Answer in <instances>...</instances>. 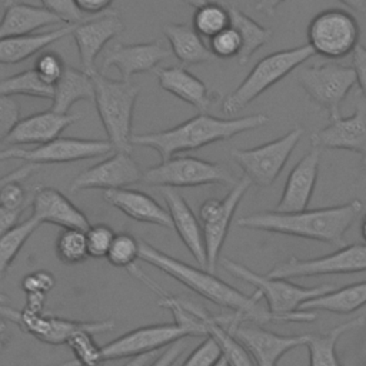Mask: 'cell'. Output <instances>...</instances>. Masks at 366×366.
<instances>
[{"instance_id": "6da1fadb", "label": "cell", "mask_w": 366, "mask_h": 366, "mask_svg": "<svg viewBox=\"0 0 366 366\" xmlns=\"http://www.w3.org/2000/svg\"><path fill=\"white\" fill-rule=\"evenodd\" d=\"M140 259L166 273L172 279L177 280L179 283L184 285L196 295L210 300L220 307L232 310L243 320L257 325L283 322L279 316L270 313L267 309H263L259 305L263 297L257 290H254L253 295H246L213 274V272L187 264L156 249L144 240L140 242Z\"/></svg>"}, {"instance_id": "7a4b0ae2", "label": "cell", "mask_w": 366, "mask_h": 366, "mask_svg": "<svg viewBox=\"0 0 366 366\" xmlns=\"http://www.w3.org/2000/svg\"><path fill=\"white\" fill-rule=\"evenodd\" d=\"M362 210L363 203L355 199L345 204L305 209L300 212H257L239 217L236 224L243 229L263 230L342 246L347 229Z\"/></svg>"}, {"instance_id": "3957f363", "label": "cell", "mask_w": 366, "mask_h": 366, "mask_svg": "<svg viewBox=\"0 0 366 366\" xmlns=\"http://www.w3.org/2000/svg\"><path fill=\"white\" fill-rule=\"evenodd\" d=\"M269 122L270 117L263 113L227 119L199 113L167 130L133 134L132 144L153 149L162 160H166L179 153L229 140L236 134L266 126Z\"/></svg>"}, {"instance_id": "277c9868", "label": "cell", "mask_w": 366, "mask_h": 366, "mask_svg": "<svg viewBox=\"0 0 366 366\" xmlns=\"http://www.w3.org/2000/svg\"><path fill=\"white\" fill-rule=\"evenodd\" d=\"M222 264L234 277L254 286L256 290L266 300L267 310L279 316L283 322H313L317 315L313 310H300L302 303L313 297L326 295L335 289V285L330 283L305 287L290 283L287 282V279H277L267 274H260L246 267L244 264L227 257L222 259Z\"/></svg>"}, {"instance_id": "5b68a950", "label": "cell", "mask_w": 366, "mask_h": 366, "mask_svg": "<svg viewBox=\"0 0 366 366\" xmlns=\"http://www.w3.org/2000/svg\"><path fill=\"white\" fill-rule=\"evenodd\" d=\"M90 77L94 86L96 109L107 140L114 150L130 152L133 112L140 87L129 80L109 79L100 71Z\"/></svg>"}, {"instance_id": "8992f818", "label": "cell", "mask_w": 366, "mask_h": 366, "mask_svg": "<svg viewBox=\"0 0 366 366\" xmlns=\"http://www.w3.org/2000/svg\"><path fill=\"white\" fill-rule=\"evenodd\" d=\"M315 54L309 44L285 49L260 59L244 80L222 102L224 114H236Z\"/></svg>"}, {"instance_id": "52a82bcc", "label": "cell", "mask_w": 366, "mask_h": 366, "mask_svg": "<svg viewBox=\"0 0 366 366\" xmlns=\"http://www.w3.org/2000/svg\"><path fill=\"white\" fill-rule=\"evenodd\" d=\"M236 179L232 170L216 162L193 156H173L143 172L142 183L157 187H194L206 184H230Z\"/></svg>"}, {"instance_id": "ba28073f", "label": "cell", "mask_w": 366, "mask_h": 366, "mask_svg": "<svg viewBox=\"0 0 366 366\" xmlns=\"http://www.w3.org/2000/svg\"><path fill=\"white\" fill-rule=\"evenodd\" d=\"M305 129L293 127L285 136L252 149H233L230 157L244 176L259 187H269L279 177L293 149L300 142Z\"/></svg>"}, {"instance_id": "9c48e42d", "label": "cell", "mask_w": 366, "mask_h": 366, "mask_svg": "<svg viewBox=\"0 0 366 366\" xmlns=\"http://www.w3.org/2000/svg\"><path fill=\"white\" fill-rule=\"evenodd\" d=\"M360 29L353 14L343 9H326L307 26V44L315 54L337 60L353 53Z\"/></svg>"}, {"instance_id": "30bf717a", "label": "cell", "mask_w": 366, "mask_h": 366, "mask_svg": "<svg viewBox=\"0 0 366 366\" xmlns=\"http://www.w3.org/2000/svg\"><path fill=\"white\" fill-rule=\"evenodd\" d=\"M297 81L316 104L322 106L330 120L340 117V104L356 84V73L352 66L339 63H322L302 67Z\"/></svg>"}, {"instance_id": "8fae6325", "label": "cell", "mask_w": 366, "mask_h": 366, "mask_svg": "<svg viewBox=\"0 0 366 366\" xmlns=\"http://www.w3.org/2000/svg\"><path fill=\"white\" fill-rule=\"evenodd\" d=\"M216 320L234 335L252 355L256 366H276L277 362L295 347L305 346L306 335H279L260 325L243 320L236 313L217 315Z\"/></svg>"}, {"instance_id": "7c38bea8", "label": "cell", "mask_w": 366, "mask_h": 366, "mask_svg": "<svg viewBox=\"0 0 366 366\" xmlns=\"http://www.w3.org/2000/svg\"><path fill=\"white\" fill-rule=\"evenodd\" d=\"M0 316L17 325L23 332L31 335L46 345H66L67 340L81 329H90L94 333H104L114 329V320H71L63 319L43 312H31L27 309L16 310L13 307L0 306Z\"/></svg>"}, {"instance_id": "4fadbf2b", "label": "cell", "mask_w": 366, "mask_h": 366, "mask_svg": "<svg viewBox=\"0 0 366 366\" xmlns=\"http://www.w3.org/2000/svg\"><path fill=\"white\" fill-rule=\"evenodd\" d=\"M252 182L243 176L229 190L223 199H207L199 209V220L203 229L206 259L209 272H214L217 260L229 233L230 223L237 210L239 203L250 189Z\"/></svg>"}, {"instance_id": "5bb4252c", "label": "cell", "mask_w": 366, "mask_h": 366, "mask_svg": "<svg viewBox=\"0 0 366 366\" xmlns=\"http://www.w3.org/2000/svg\"><path fill=\"white\" fill-rule=\"evenodd\" d=\"M366 270V244L342 246L330 254L313 259L289 257L267 272V276L277 279L306 277L319 274H347Z\"/></svg>"}, {"instance_id": "9a60e30c", "label": "cell", "mask_w": 366, "mask_h": 366, "mask_svg": "<svg viewBox=\"0 0 366 366\" xmlns=\"http://www.w3.org/2000/svg\"><path fill=\"white\" fill-rule=\"evenodd\" d=\"M196 336L194 332L177 322L149 325L133 329L103 346L104 360L136 357L166 347L174 342Z\"/></svg>"}, {"instance_id": "2e32d148", "label": "cell", "mask_w": 366, "mask_h": 366, "mask_svg": "<svg viewBox=\"0 0 366 366\" xmlns=\"http://www.w3.org/2000/svg\"><path fill=\"white\" fill-rule=\"evenodd\" d=\"M143 170L130 156V152L114 150L107 159L87 167L79 173L70 186L71 192L90 189H124L142 183Z\"/></svg>"}, {"instance_id": "e0dca14e", "label": "cell", "mask_w": 366, "mask_h": 366, "mask_svg": "<svg viewBox=\"0 0 366 366\" xmlns=\"http://www.w3.org/2000/svg\"><path fill=\"white\" fill-rule=\"evenodd\" d=\"M114 152L109 140L79 139V137H57L49 143L34 149L9 147L10 159L26 160V163L47 164V163H70L84 159H93Z\"/></svg>"}, {"instance_id": "ac0fdd59", "label": "cell", "mask_w": 366, "mask_h": 366, "mask_svg": "<svg viewBox=\"0 0 366 366\" xmlns=\"http://www.w3.org/2000/svg\"><path fill=\"white\" fill-rule=\"evenodd\" d=\"M124 24L116 11H106L94 19H87L77 23L73 29V39L76 41L81 70L89 76L97 71L96 59L113 37L120 34Z\"/></svg>"}, {"instance_id": "d6986e66", "label": "cell", "mask_w": 366, "mask_h": 366, "mask_svg": "<svg viewBox=\"0 0 366 366\" xmlns=\"http://www.w3.org/2000/svg\"><path fill=\"white\" fill-rule=\"evenodd\" d=\"M310 144L317 149H340L360 154L366 166V104L359 103L347 117L330 123L310 136Z\"/></svg>"}, {"instance_id": "ffe728a7", "label": "cell", "mask_w": 366, "mask_h": 366, "mask_svg": "<svg viewBox=\"0 0 366 366\" xmlns=\"http://www.w3.org/2000/svg\"><path fill=\"white\" fill-rule=\"evenodd\" d=\"M172 54L162 40L136 44H114L103 57L102 70L116 67L123 80H129L134 74L147 73L157 67L160 61Z\"/></svg>"}, {"instance_id": "44dd1931", "label": "cell", "mask_w": 366, "mask_h": 366, "mask_svg": "<svg viewBox=\"0 0 366 366\" xmlns=\"http://www.w3.org/2000/svg\"><path fill=\"white\" fill-rule=\"evenodd\" d=\"M83 117L81 113H57L51 109L20 119L4 140L9 146L44 144L57 137L73 123Z\"/></svg>"}, {"instance_id": "7402d4cb", "label": "cell", "mask_w": 366, "mask_h": 366, "mask_svg": "<svg viewBox=\"0 0 366 366\" xmlns=\"http://www.w3.org/2000/svg\"><path fill=\"white\" fill-rule=\"evenodd\" d=\"M320 149L313 147L293 166L274 210L300 212L307 209L319 176Z\"/></svg>"}, {"instance_id": "603a6c76", "label": "cell", "mask_w": 366, "mask_h": 366, "mask_svg": "<svg viewBox=\"0 0 366 366\" xmlns=\"http://www.w3.org/2000/svg\"><path fill=\"white\" fill-rule=\"evenodd\" d=\"M31 217L40 224L51 223L61 229L87 230L90 222L87 216L54 187H39L31 200Z\"/></svg>"}, {"instance_id": "cb8c5ba5", "label": "cell", "mask_w": 366, "mask_h": 366, "mask_svg": "<svg viewBox=\"0 0 366 366\" xmlns=\"http://www.w3.org/2000/svg\"><path fill=\"white\" fill-rule=\"evenodd\" d=\"M162 193L172 217L173 229L176 230L183 244L187 247V250L192 253L194 260L202 267L206 269L207 266L206 247H204L203 229L199 217L193 213L186 199L179 192H176V189L163 187Z\"/></svg>"}, {"instance_id": "d4e9b609", "label": "cell", "mask_w": 366, "mask_h": 366, "mask_svg": "<svg viewBox=\"0 0 366 366\" xmlns=\"http://www.w3.org/2000/svg\"><path fill=\"white\" fill-rule=\"evenodd\" d=\"M103 199L110 206L120 210L123 214L136 222L173 229L169 210L160 206L157 200H154L144 192L129 187L104 190Z\"/></svg>"}, {"instance_id": "484cf974", "label": "cell", "mask_w": 366, "mask_h": 366, "mask_svg": "<svg viewBox=\"0 0 366 366\" xmlns=\"http://www.w3.org/2000/svg\"><path fill=\"white\" fill-rule=\"evenodd\" d=\"M63 21L43 6H33L19 0H7L0 20V39L36 34L37 30L61 24Z\"/></svg>"}, {"instance_id": "4316f807", "label": "cell", "mask_w": 366, "mask_h": 366, "mask_svg": "<svg viewBox=\"0 0 366 366\" xmlns=\"http://www.w3.org/2000/svg\"><path fill=\"white\" fill-rule=\"evenodd\" d=\"M159 86L174 97L189 103L199 112L204 113L217 94L212 93L207 86L182 66L162 67L156 70Z\"/></svg>"}, {"instance_id": "83f0119b", "label": "cell", "mask_w": 366, "mask_h": 366, "mask_svg": "<svg viewBox=\"0 0 366 366\" xmlns=\"http://www.w3.org/2000/svg\"><path fill=\"white\" fill-rule=\"evenodd\" d=\"M179 300L186 310L192 312L202 320V323L204 325L206 336L212 337L217 343L222 357L226 360L227 366H256L252 355L243 346V343L234 335H232L224 326H222L216 320L214 315H210L204 307L193 302H187L180 297Z\"/></svg>"}, {"instance_id": "f1b7e54d", "label": "cell", "mask_w": 366, "mask_h": 366, "mask_svg": "<svg viewBox=\"0 0 366 366\" xmlns=\"http://www.w3.org/2000/svg\"><path fill=\"white\" fill-rule=\"evenodd\" d=\"M74 26L76 24H66L47 33L0 39V64H17L27 60L54 41L71 34Z\"/></svg>"}, {"instance_id": "f546056e", "label": "cell", "mask_w": 366, "mask_h": 366, "mask_svg": "<svg viewBox=\"0 0 366 366\" xmlns=\"http://www.w3.org/2000/svg\"><path fill=\"white\" fill-rule=\"evenodd\" d=\"M163 31L169 40L170 51L177 57L180 63L194 66L209 63L216 59L192 26L169 23L163 27Z\"/></svg>"}, {"instance_id": "4dcf8cb0", "label": "cell", "mask_w": 366, "mask_h": 366, "mask_svg": "<svg viewBox=\"0 0 366 366\" xmlns=\"http://www.w3.org/2000/svg\"><path fill=\"white\" fill-rule=\"evenodd\" d=\"M80 100H94L93 80L86 71L66 66L61 79L54 86L50 109L57 113H69L71 106Z\"/></svg>"}, {"instance_id": "1f68e13d", "label": "cell", "mask_w": 366, "mask_h": 366, "mask_svg": "<svg viewBox=\"0 0 366 366\" xmlns=\"http://www.w3.org/2000/svg\"><path fill=\"white\" fill-rule=\"evenodd\" d=\"M366 305V280L335 287L326 295L302 303L300 310H325L337 315H349Z\"/></svg>"}, {"instance_id": "d6a6232c", "label": "cell", "mask_w": 366, "mask_h": 366, "mask_svg": "<svg viewBox=\"0 0 366 366\" xmlns=\"http://www.w3.org/2000/svg\"><path fill=\"white\" fill-rule=\"evenodd\" d=\"M365 316L346 320L323 335H306L305 346L309 350V366H343L336 353V345L346 332L360 327Z\"/></svg>"}, {"instance_id": "836d02e7", "label": "cell", "mask_w": 366, "mask_h": 366, "mask_svg": "<svg viewBox=\"0 0 366 366\" xmlns=\"http://www.w3.org/2000/svg\"><path fill=\"white\" fill-rule=\"evenodd\" d=\"M227 9L230 13V26L237 30L242 39V50L237 56V60L240 64H246L260 47L269 43L272 31L260 26L237 7L230 6Z\"/></svg>"}, {"instance_id": "e575fe53", "label": "cell", "mask_w": 366, "mask_h": 366, "mask_svg": "<svg viewBox=\"0 0 366 366\" xmlns=\"http://www.w3.org/2000/svg\"><path fill=\"white\" fill-rule=\"evenodd\" d=\"M0 96H29L51 100L54 86L44 83L33 69H29L0 80Z\"/></svg>"}, {"instance_id": "d590c367", "label": "cell", "mask_w": 366, "mask_h": 366, "mask_svg": "<svg viewBox=\"0 0 366 366\" xmlns=\"http://www.w3.org/2000/svg\"><path fill=\"white\" fill-rule=\"evenodd\" d=\"M39 226L40 223L30 216L0 237V279L4 277L9 267Z\"/></svg>"}, {"instance_id": "8d00e7d4", "label": "cell", "mask_w": 366, "mask_h": 366, "mask_svg": "<svg viewBox=\"0 0 366 366\" xmlns=\"http://www.w3.org/2000/svg\"><path fill=\"white\" fill-rule=\"evenodd\" d=\"M93 335L94 332L90 329L76 332L66 343L73 353V360L60 366H102L106 362L103 356V346L96 343Z\"/></svg>"}, {"instance_id": "74e56055", "label": "cell", "mask_w": 366, "mask_h": 366, "mask_svg": "<svg viewBox=\"0 0 366 366\" xmlns=\"http://www.w3.org/2000/svg\"><path fill=\"white\" fill-rule=\"evenodd\" d=\"M230 26L229 9L213 1L196 7L192 19V27L200 37L212 39L217 33L223 31Z\"/></svg>"}, {"instance_id": "f35d334b", "label": "cell", "mask_w": 366, "mask_h": 366, "mask_svg": "<svg viewBox=\"0 0 366 366\" xmlns=\"http://www.w3.org/2000/svg\"><path fill=\"white\" fill-rule=\"evenodd\" d=\"M56 256L61 263L79 264L89 257L86 230L63 229L56 239Z\"/></svg>"}, {"instance_id": "ab89813d", "label": "cell", "mask_w": 366, "mask_h": 366, "mask_svg": "<svg viewBox=\"0 0 366 366\" xmlns=\"http://www.w3.org/2000/svg\"><path fill=\"white\" fill-rule=\"evenodd\" d=\"M34 173V169H31ZM31 170L23 172L19 176H14L9 179L6 183L0 186V206L10 209V210H19L23 212L27 206V192L21 184V180L29 177ZM37 170V169H36ZM30 172V173H29Z\"/></svg>"}, {"instance_id": "60d3db41", "label": "cell", "mask_w": 366, "mask_h": 366, "mask_svg": "<svg viewBox=\"0 0 366 366\" xmlns=\"http://www.w3.org/2000/svg\"><path fill=\"white\" fill-rule=\"evenodd\" d=\"M209 49L216 59H233L237 57L242 50V39L236 29L229 26L223 31L209 39Z\"/></svg>"}, {"instance_id": "b9f144b4", "label": "cell", "mask_w": 366, "mask_h": 366, "mask_svg": "<svg viewBox=\"0 0 366 366\" xmlns=\"http://www.w3.org/2000/svg\"><path fill=\"white\" fill-rule=\"evenodd\" d=\"M116 233L113 229L104 223L90 224L86 230V243L89 257L102 259L107 256V252L113 243Z\"/></svg>"}, {"instance_id": "7bdbcfd3", "label": "cell", "mask_w": 366, "mask_h": 366, "mask_svg": "<svg viewBox=\"0 0 366 366\" xmlns=\"http://www.w3.org/2000/svg\"><path fill=\"white\" fill-rule=\"evenodd\" d=\"M66 64L54 51H44L36 57L33 70L47 84L56 86L64 73Z\"/></svg>"}, {"instance_id": "ee69618b", "label": "cell", "mask_w": 366, "mask_h": 366, "mask_svg": "<svg viewBox=\"0 0 366 366\" xmlns=\"http://www.w3.org/2000/svg\"><path fill=\"white\" fill-rule=\"evenodd\" d=\"M220 359L222 353L217 343L206 336V339L186 357L182 366H216Z\"/></svg>"}, {"instance_id": "f6af8a7d", "label": "cell", "mask_w": 366, "mask_h": 366, "mask_svg": "<svg viewBox=\"0 0 366 366\" xmlns=\"http://www.w3.org/2000/svg\"><path fill=\"white\" fill-rule=\"evenodd\" d=\"M40 1L44 9L54 13L66 24H77L87 20L86 14H83L77 9L74 0H40Z\"/></svg>"}, {"instance_id": "bcb514c9", "label": "cell", "mask_w": 366, "mask_h": 366, "mask_svg": "<svg viewBox=\"0 0 366 366\" xmlns=\"http://www.w3.org/2000/svg\"><path fill=\"white\" fill-rule=\"evenodd\" d=\"M20 120V106L10 96H0V142H4Z\"/></svg>"}, {"instance_id": "7dc6e473", "label": "cell", "mask_w": 366, "mask_h": 366, "mask_svg": "<svg viewBox=\"0 0 366 366\" xmlns=\"http://www.w3.org/2000/svg\"><path fill=\"white\" fill-rule=\"evenodd\" d=\"M56 285L53 273L39 270L27 274L21 280V287L26 292V295H43L46 296Z\"/></svg>"}, {"instance_id": "c3c4849f", "label": "cell", "mask_w": 366, "mask_h": 366, "mask_svg": "<svg viewBox=\"0 0 366 366\" xmlns=\"http://www.w3.org/2000/svg\"><path fill=\"white\" fill-rule=\"evenodd\" d=\"M352 67L356 73V83L362 92V96L366 99V47L357 44L352 53Z\"/></svg>"}, {"instance_id": "681fc988", "label": "cell", "mask_w": 366, "mask_h": 366, "mask_svg": "<svg viewBox=\"0 0 366 366\" xmlns=\"http://www.w3.org/2000/svg\"><path fill=\"white\" fill-rule=\"evenodd\" d=\"M186 345L183 343V340L174 342L172 345H169L157 357H154L147 366H172L179 357L180 355L184 352Z\"/></svg>"}, {"instance_id": "f907efd6", "label": "cell", "mask_w": 366, "mask_h": 366, "mask_svg": "<svg viewBox=\"0 0 366 366\" xmlns=\"http://www.w3.org/2000/svg\"><path fill=\"white\" fill-rule=\"evenodd\" d=\"M74 3L83 14H103L113 0H74Z\"/></svg>"}, {"instance_id": "816d5d0a", "label": "cell", "mask_w": 366, "mask_h": 366, "mask_svg": "<svg viewBox=\"0 0 366 366\" xmlns=\"http://www.w3.org/2000/svg\"><path fill=\"white\" fill-rule=\"evenodd\" d=\"M21 213L23 212L10 210V209L0 206V237L4 233H7L10 229H13L16 224H19Z\"/></svg>"}, {"instance_id": "f5cc1de1", "label": "cell", "mask_w": 366, "mask_h": 366, "mask_svg": "<svg viewBox=\"0 0 366 366\" xmlns=\"http://www.w3.org/2000/svg\"><path fill=\"white\" fill-rule=\"evenodd\" d=\"M283 1L286 0H256V10L266 16H273L277 6Z\"/></svg>"}, {"instance_id": "db71d44e", "label": "cell", "mask_w": 366, "mask_h": 366, "mask_svg": "<svg viewBox=\"0 0 366 366\" xmlns=\"http://www.w3.org/2000/svg\"><path fill=\"white\" fill-rule=\"evenodd\" d=\"M31 169H34V172H36V169H39V164H34V163H24V164H21V166H19L17 169L9 172L7 174L0 176V186H1L3 183H6L9 179H11V177H14V176H19V174H21L23 172H27V170H31ZM29 173H30V172H29ZM31 173H33V170H31Z\"/></svg>"}, {"instance_id": "11a10c76", "label": "cell", "mask_w": 366, "mask_h": 366, "mask_svg": "<svg viewBox=\"0 0 366 366\" xmlns=\"http://www.w3.org/2000/svg\"><path fill=\"white\" fill-rule=\"evenodd\" d=\"M154 359V353H146L136 357H130L123 366H147Z\"/></svg>"}, {"instance_id": "9f6ffc18", "label": "cell", "mask_w": 366, "mask_h": 366, "mask_svg": "<svg viewBox=\"0 0 366 366\" xmlns=\"http://www.w3.org/2000/svg\"><path fill=\"white\" fill-rule=\"evenodd\" d=\"M342 1L345 6L350 7L352 10H356V11H366V0H339Z\"/></svg>"}, {"instance_id": "6f0895ef", "label": "cell", "mask_w": 366, "mask_h": 366, "mask_svg": "<svg viewBox=\"0 0 366 366\" xmlns=\"http://www.w3.org/2000/svg\"><path fill=\"white\" fill-rule=\"evenodd\" d=\"M186 4H189V6H192V7H200V6H203V4H206L207 1H210V0H183Z\"/></svg>"}, {"instance_id": "680465c9", "label": "cell", "mask_w": 366, "mask_h": 366, "mask_svg": "<svg viewBox=\"0 0 366 366\" xmlns=\"http://www.w3.org/2000/svg\"><path fill=\"white\" fill-rule=\"evenodd\" d=\"M360 234H362V239L365 240V244H366V214L363 216L362 223H360Z\"/></svg>"}, {"instance_id": "91938a15", "label": "cell", "mask_w": 366, "mask_h": 366, "mask_svg": "<svg viewBox=\"0 0 366 366\" xmlns=\"http://www.w3.org/2000/svg\"><path fill=\"white\" fill-rule=\"evenodd\" d=\"M9 159H10L9 149H1V150H0V162H3V160H9Z\"/></svg>"}, {"instance_id": "94428289", "label": "cell", "mask_w": 366, "mask_h": 366, "mask_svg": "<svg viewBox=\"0 0 366 366\" xmlns=\"http://www.w3.org/2000/svg\"><path fill=\"white\" fill-rule=\"evenodd\" d=\"M7 300H9V296H7L6 293L0 292V306H1V305H6V303H7Z\"/></svg>"}, {"instance_id": "6125c7cd", "label": "cell", "mask_w": 366, "mask_h": 366, "mask_svg": "<svg viewBox=\"0 0 366 366\" xmlns=\"http://www.w3.org/2000/svg\"><path fill=\"white\" fill-rule=\"evenodd\" d=\"M6 330V320L0 316V333H3Z\"/></svg>"}, {"instance_id": "be15d7a7", "label": "cell", "mask_w": 366, "mask_h": 366, "mask_svg": "<svg viewBox=\"0 0 366 366\" xmlns=\"http://www.w3.org/2000/svg\"><path fill=\"white\" fill-rule=\"evenodd\" d=\"M3 347H4V336L3 333H0V352L3 350Z\"/></svg>"}, {"instance_id": "e7e4bbea", "label": "cell", "mask_w": 366, "mask_h": 366, "mask_svg": "<svg viewBox=\"0 0 366 366\" xmlns=\"http://www.w3.org/2000/svg\"><path fill=\"white\" fill-rule=\"evenodd\" d=\"M216 366H227V363H226V360L222 357V359L216 363Z\"/></svg>"}]
</instances>
